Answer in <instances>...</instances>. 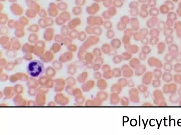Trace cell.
Returning a JSON list of instances; mask_svg holds the SVG:
<instances>
[{
    "label": "cell",
    "instance_id": "50",
    "mask_svg": "<svg viewBox=\"0 0 181 135\" xmlns=\"http://www.w3.org/2000/svg\"><path fill=\"white\" fill-rule=\"evenodd\" d=\"M85 106L87 107H92V101L91 99H88L86 101Z\"/></svg>",
    "mask_w": 181,
    "mask_h": 135
},
{
    "label": "cell",
    "instance_id": "24",
    "mask_svg": "<svg viewBox=\"0 0 181 135\" xmlns=\"http://www.w3.org/2000/svg\"><path fill=\"white\" fill-rule=\"evenodd\" d=\"M130 101L129 98L126 97H122L120 98V103L123 106H128L129 105Z\"/></svg>",
    "mask_w": 181,
    "mask_h": 135
},
{
    "label": "cell",
    "instance_id": "48",
    "mask_svg": "<svg viewBox=\"0 0 181 135\" xmlns=\"http://www.w3.org/2000/svg\"><path fill=\"white\" fill-rule=\"evenodd\" d=\"M102 69L103 72H106V71L111 70L110 67L109 65H108V64H104L103 65Z\"/></svg>",
    "mask_w": 181,
    "mask_h": 135
},
{
    "label": "cell",
    "instance_id": "2",
    "mask_svg": "<svg viewBox=\"0 0 181 135\" xmlns=\"http://www.w3.org/2000/svg\"><path fill=\"white\" fill-rule=\"evenodd\" d=\"M154 104L159 107H166L167 104L164 96V93L160 89H156L153 92Z\"/></svg>",
    "mask_w": 181,
    "mask_h": 135
},
{
    "label": "cell",
    "instance_id": "28",
    "mask_svg": "<svg viewBox=\"0 0 181 135\" xmlns=\"http://www.w3.org/2000/svg\"><path fill=\"white\" fill-rule=\"evenodd\" d=\"M167 19H170L175 21L177 19V16L176 13L173 11H170L167 14Z\"/></svg>",
    "mask_w": 181,
    "mask_h": 135
},
{
    "label": "cell",
    "instance_id": "46",
    "mask_svg": "<svg viewBox=\"0 0 181 135\" xmlns=\"http://www.w3.org/2000/svg\"><path fill=\"white\" fill-rule=\"evenodd\" d=\"M95 64H98L102 65L103 63V59L101 57H98L95 59Z\"/></svg>",
    "mask_w": 181,
    "mask_h": 135
},
{
    "label": "cell",
    "instance_id": "39",
    "mask_svg": "<svg viewBox=\"0 0 181 135\" xmlns=\"http://www.w3.org/2000/svg\"><path fill=\"white\" fill-rule=\"evenodd\" d=\"M159 42V38L157 37H152L150 41V44L152 45H155L158 43Z\"/></svg>",
    "mask_w": 181,
    "mask_h": 135
},
{
    "label": "cell",
    "instance_id": "16",
    "mask_svg": "<svg viewBox=\"0 0 181 135\" xmlns=\"http://www.w3.org/2000/svg\"><path fill=\"white\" fill-rule=\"evenodd\" d=\"M174 29L176 31L177 36L181 38V21H179L175 23Z\"/></svg>",
    "mask_w": 181,
    "mask_h": 135
},
{
    "label": "cell",
    "instance_id": "6",
    "mask_svg": "<svg viewBox=\"0 0 181 135\" xmlns=\"http://www.w3.org/2000/svg\"><path fill=\"white\" fill-rule=\"evenodd\" d=\"M148 63L150 67H154L160 69L163 67V64L162 61L156 57H150L148 59Z\"/></svg>",
    "mask_w": 181,
    "mask_h": 135
},
{
    "label": "cell",
    "instance_id": "29",
    "mask_svg": "<svg viewBox=\"0 0 181 135\" xmlns=\"http://www.w3.org/2000/svg\"><path fill=\"white\" fill-rule=\"evenodd\" d=\"M150 15L152 17H157L159 15V10L157 8H151L149 10Z\"/></svg>",
    "mask_w": 181,
    "mask_h": 135
},
{
    "label": "cell",
    "instance_id": "54",
    "mask_svg": "<svg viewBox=\"0 0 181 135\" xmlns=\"http://www.w3.org/2000/svg\"><path fill=\"white\" fill-rule=\"evenodd\" d=\"M177 14L180 17H181V10H180L179 9H178L177 10Z\"/></svg>",
    "mask_w": 181,
    "mask_h": 135
},
{
    "label": "cell",
    "instance_id": "59",
    "mask_svg": "<svg viewBox=\"0 0 181 135\" xmlns=\"http://www.w3.org/2000/svg\"></svg>",
    "mask_w": 181,
    "mask_h": 135
},
{
    "label": "cell",
    "instance_id": "1",
    "mask_svg": "<svg viewBox=\"0 0 181 135\" xmlns=\"http://www.w3.org/2000/svg\"><path fill=\"white\" fill-rule=\"evenodd\" d=\"M28 74L33 77H37L43 73L44 65L42 62L38 60L30 62L27 68Z\"/></svg>",
    "mask_w": 181,
    "mask_h": 135
},
{
    "label": "cell",
    "instance_id": "20",
    "mask_svg": "<svg viewBox=\"0 0 181 135\" xmlns=\"http://www.w3.org/2000/svg\"><path fill=\"white\" fill-rule=\"evenodd\" d=\"M153 73L154 79H160L162 78L163 73L160 68H156L154 69Z\"/></svg>",
    "mask_w": 181,
    "mask_h": 135
},
{
    "label": "cell",
    "instance_id": "47",
    "mask_svg": "<svg viewBox=\"0 0 181 135\" xmlns=\"http://www.w3.org/2000/svg\"><path fill=\"white\" fill-rule=\"evenodd\" d=\"M122 58L125 60H129L131 58V55L129 53H125L122 56Z\"/></svg>",
    "mask_w": 181,
    "mask_h": 135
},
{
    "label": "cell",
    "instance_id": "56",
    "mask_svg": "<svg viewBox=\"0 0 181 135\" xmlns=\"http://www.w3.org/2000/svg\"><path fill=\"white\" fill-rule=\"evenodd\" d=\"M148 1H149V0H139V1L140 2H141L142 3L146 2H147Z\"/></svg>",
    "mask_w": 181,
    "mask_h": 135
},
{
    "label": "cell",
    "instance_id": "33",
    "mask_svg": "<svg viewBox=\"0 0 181 135\" xmlns=\"http://www.w3.org/2000/svg\"><path fill=\"white\" fill-rule=\"evenodd\" d=\"M128 80L125 78H121L118 80L117 83L119 84L122 87H126L127 85Z\"/></svg>",
    "mask_w": 181,
    "mask_h": 135
},
{
    "label": "cell",
    "instance_id": "45",
    "mask_svg": "<svg viewBox=\"0 0 181 135\" xmlns=\"http://www.w3.org/2000/svg\"><path fill=\"white\" fill-rule=\"evenodd\" d=\"M127 86L129 88H132L135 87V83L134 81L132 79L128 80L127 85Z\"/></svg>",
    "mask_w": 181,
    "mask_h": 135
},
{
    "label": "cell",
    "instance_id": "34",
    "mask_svg": "<svg viewBox=\"0 0 181 135\" xmlns=\"http://www.w3.org/2000/svg\"><path fill=\"white\" fill-rule=\"evenodd\" d=\"M164 59L166 62L172 63L174 60V56L169 53H166L164 57Z\"/></svg>",
    "mask_w": 181,
    "mask_h": 135
},
{
    "label": "cell",
    "instance_id": "58",
    "mask_svg": "<svg viewBox=\"0 0 181 135\" xmlns=\"http://www.w3.org/2000/svg\"><path fill=\"white\" fill-rule=\"evenodd\" d=\"M121 1H122V0H121Z\"/></svg>",
    "mask_w": 181,
    "mask_h": 135
},
{
    "label": "cell",
    "instance_id": "26",
    "mask_svg": "<svg viewBox=\"0 0 181 135\" xmlns=\"http://www.w3.org/2000/svg\"><path fill=\"white\" fill-rule=\"evenodd\" d=\"M164 35L165 36H171L174 32V30L172 27H166L163 31Z\"/></svg>",
    "mask_w": 181,
    "mask_h": 135
},
{
    "label": "cell",
    "instance_id": "42",
    "mask_svg": "<svg viewBox=\"0 0 181 135\" xmlns=\"http://www.w3.org/2000/svg\"><path fill=\"white\" fill-rule=\"evenodd\" d=\"M174 60L178 63L181 62V52H178L174 55Z\"/></svg>",
    "mask_w": 181,
    "mask_h": 135
},
{
    "label": "cell",
    "instance_id": "18",
    "mask_svg": "<svg viewBox=\"0 0 181 135\" xmlns=\"http://www.w3.org/2000/svg\"><path fill=\"white\" fill-rule=\"evenodd\" d=\"M166 44L164 42H160L157 45V53L158 54L161 55L165 52L166 49Z\"/></svg>",
    "mask_w": 181,
    "mask_h": 135
},
{
    "label": "cell",
    "instance_id": "49",
    "mask_svg": "<svg viewBox=\"0 0 181 135\" xmlns=\"http://www.w3.org/2000/svg\"><path fill=\"white\" fill-rule=\"evenodd\" d=\"M101 64H94L93 67V69L95 71H98L101 68Z\"/></svg>",
    "mask_w": 181,
    "mask_h": 135
},
{
    "label": "cell",
    "instance_id": "37",
    "mask_svg": "<svg viewBox=\"0 0 181 135\" xmlns=\"http://www.w3.org/2000/svg\"><path fill=\"white\" fill-rule=\"evenodd\" d=\"M173 70L177 73H181V64L177 63L174 64L173 66Z\"/></svg>",
    "mask_w": 181,
    "mask_h": 135
},
{
    "label": "cell",
    "instance_id": "43",
    "mask_svg": "<svg viewBox=\"0 0 181 135\" xmlns=\"http://www.w3.org/2000/svg\"><path fill=\"white\" fill-rule=\"evenodd\" d=\"M148 3V5L150 7L154 8L156 4V0H149Z\"/></svg>",
    "mask_w": 181,
    "mask_h": 135
},
{
    "label": "cell",
    "instance_id": "32",
    "mask_svg": "<svg viewBox=\"0 0 181 135\" xmlns=\"http://www.w3.org/2000/svg\"><path fill=\"white\" fill-rule=\"evenodd\" d=\"M157 25V29L160 31H163L166 27V22L164 21H159Z\"/></svg>",
    "mask_w": 181,
    "mask_h": 135
},
{
    "label": "cell",
    "instance_id": "36",
    "mask_svg": "<svg viewBox=\"0 0 181 135\" xmlns=\"http://www.w3.org/2000/svg\"><path fill=\"white\" fill-rule=\"evenodd\" d=\"M173 80L175 83L181 85V74L179 73L175 74L173 76Z\"/></svg>",
    "mask_w": 181,
    "mask_h": 135
},
{
    "label": "cell",
    "instance_id": "22",
    "mask_svg": "<svg viewBox=\"0 0 181 135\" xmlns=\"http://www.w3.org/2000/svg\"><path fill=\"white\" fill-rule=\"evenodd\" d=\"M103 77L106 80H110L114 77L113 72L112 70H109L103 72Z\"/></svg>",
    "mask_w": 181,
    "mask_h": 135
},
{
    "label": "cell",
    "instance_id": "3",
    "mask_svg": "<svg viewBox=\"0 0 181 135\" xmlns=\"http://www.w3.org/2000/svg\"><path fill=\"white\" fill-rule=\"evenodd\" d=\"M162 90L164 94H174L177 92V86L175 83H166L163 86Z\"/></svg>",
    "mask_w": 181,
    "mask_h": 135
},
{
    "label": "cell",
    "instance_id": "17",
    "mask_svg": "<svg viewBox=\"0 0 181 135\" xmlns=\"http://www.w3.org/2000/svg\"><path fill=\"white\" fill-rule=\"evenodd\" d=\"M181 98V97L177 93H176L171 94L170 96L169 97V101L173 104H176L179 103V100Z\"/></svg>",
    "mask_w": 181,
    "mask_h": 135
},
{
    "label": "cell",
    "instance_id": "27",
    "mask_svg": "<svg viewBox=\"0 0 181 135\" xmlns=\"http://www.w3.org/2000/svg\"><path fill=\"white\" fill-rule=\"evenodd\" d=\"M112 70L113 72L114 77L115 78H119L122 75L121 69L118 68H114Z\"/></svg>",
    "mask_w": 181,
    "mask_h": 135
},
{
    "label": "cell",
    "instance_id": "57",
    "mask_svg": "<svg viewBox=\"0 0 181 135\" xmlns=\"http://www.w3.org/2000/svg\"><path fill=\"white\" fill-rule=\"evenodd\" d=\"M179 106L181 107V98H180V99L179 100Z\"/></svg>",
    "mask_w": 181,
    "mask_h": 135
},
{
    "label": "cell",
    "instance_id": "41",
    "mask_svg": "<svg viewBox=\"0 0 181 135\" xmlns=\"http://www.w3.org/2000/svg\"><path fill=\"white\" fill-rule=\"evenodd\" d=\"M122 57L120 56H116L114 57L113 60L114 63L115 64H119L121 63L122 60Z\"/></svg>",
    "mask_w": 181,
    "mask_h": 135
},
{
    "label": "cell",
    "instance_id": "13",
    "mask_svg": "<svg viewBox=\"0 0 181 135\" xmlns=\"http://www.w3.org/2000/svg\"><path fill=\"white\" fill-rule=\"evenodd\" d=\"M168 50L169 53L174 56L179 52V47L177 44L172 43L168 47Z\"/></svg>",
    "mask_w": 181,
    "mask_h": 135
},
{
    "label": "cell",
    "instance_id": "9",
    "mask_svg": "<svg viewBox=\"0 0 181 135\" xmlns=\"http://www.w3.org/2000/svg\"><path fill=\"white\" fill-rule=\"evenodd\" d=\"M109 101L110 104L111 105H117L120 103V98L119 94L114 93H112L110 95Z\"/></svg>",
    "mask_w": 181,
    "mask_h": 135
},
{
    "label": "cell",
    "instance_id": "10",
    "mask_svg": "<svg viewBox=\"0 0 181 135\" xmlns=\"http://www.w3.org/2000/svg\"><path fill=\"white\" fill-rule=\"evenodd\" d=\"M96 86L98 89L100 91H104L107 88L108 84L106 80L104 78H101L97 80Z\"/></svg>",
    "mask_w": 181,
    "mask_h": 135
},
{
    "label": "cell",
    "instance_id": "44",
    "mask_svg": "<svg viewBox=\"0 0 181 135\" xmlns=\"http://www.w3.org/2000/svg\"><path fill=\"white\" fill-rule=\"evenodd\" d=\"M94 56L91 54H88L85 57L87 62H91L94 59Z\"/></svg>",
    "mask_w": 181,
    "mask_h": 135
},
{
    "label": "cell",
    "instance_id": "23",
    "mask_svg": "<svg viewBox=\"0 0 181 135\" xmlns=\"http://www.w3.org/2000/svg\"><path fill=\"white\" fill-rule=\"evenodd\" d=\"M92 107H98L101 106L103 104V101H102L100 99L96 97V98L92 99Z\"/></svg>",
    "mask_w": 181,
    "mask_h": 135
},
{
    "label": "cell",
    "instance_id": "14",
    "mask_svg": "<svg viewBox=\"0 0 181 135\" xmlns=\"http://www.w3.org/2000/svg\"><path fill=\"white\" fill-rule=\"evenodd\" d=\"M122 87L119 84L117 83H114L112 85L110 88V90L112 93H114L119 94L122 92Z\"/></svg>",
    "mask_w": 181,
    "mask_h": 135
},
{
    "label": "cell",
    "instance_id": "21",
    "mask_svg": "<svg viewBox=\"0 0 181 135\" xmlns=\"http://www.w3.org/2000/svg\"><path fill=\"white\" fill-rule=\"evenodd\" d=\"M163 68L164 70L167 72H171L173 70V66L170 62H166L163 64Z\"/></svg>",
    "mask_w": 181,
    "mask_h": 135
},
{
    "label": "cell",
    "instance_id": "31",
    "mask_svg": "<svg viewBox=\"0 0 181 135\" xmlns=\"http://www.w3.org/2000/svg\"><path fill=\"white\" fill-rule=\"evenodd\" d=\"M89 73L87 71H85L83 72L81 76H80L79 80L80 82L81 83H85L86 82L87 79L88 78Z\"/></svg>",
    "mask_w": 181,
    "mask_h": 135
},
{
    "label": "cell",
    "instance_id": "51",
    "mask_svg": "<svg viewBox=\"0 0 181 135\" xmlns=\"http://www.w3.org/2000/svg\"><path fill=\"white\" fill-rule=\"evenodd\" d=\"M142 106L143 107H153L154 105L150 102H146L144 103Z\"/></svg>",
    "mask_w": 181,
    "mask_h": 135
},
{
    "label": "cell",
    "instance_id": "53",
    "mask_svg": "<svg viewBox=\"0 0 181 135\" xmlns=\"http://www.w3.org/2000/svg\"><path fill=\"white\" fill-rule=\"evenodd\" d=\"M144 97L145 98H148L149 96V93L148 92H147L144 93Z\"/></svg>",
    "mask_w": 181,
    "mask_h": 135
},
{
    "label": "cell",
    "instance_id": "11",
    "mask_svg": "<svg viewBox=\"0 0 181 135\" xmlns=\"http://www.w3.org/2000/svg\"><path fill=\"white\" fill-rule=\"evenodd\" d=\"M162 78L165 82L170 83L173 80V76L171 72L165 71L163 73Z\"/></svg>",
    "mask_w": 181,
    "mask_h": 135
},
{
    "label": "cell",
    "instance_id": "38",
    "mask_svg": "<svg viewBox=\"0 0 181 135\" xmlns=\"http://www.w3.org/2000/svg\"><path fill=\"white\" fill-rule=\"evenodd\" d=\"M174 39V37L172 36H165V41L167 44H171L173 42Z\"/></svg>",
    "mask_w": 181,
    "mask_h": 135
},
{
    "label": "cell",
    "instance_id": "12",
    "mask_svg": "<svg viewBox=\"0 0 181 135\" xmlns=\"http://www.w3.org/2000/svg\"><path fill=\"white\" fill-rule=\"evenodd\" d=\"M147 68L145 65H140L135 69V74L137 76H141L146 72Z\"/></svg>",
    "mask_w": 181,
    "mask_h": 135
},
{
    "label": "cell",
    "instance_id": "7",
    "mask_svg": "<svg viewBox=\"0 0 181 135\" xmlns=\"http://www.w3.org/2000/svg\"><path fill=\"white\" fill-rule=\"evenodd\" d=\"M121 69L122 71V75L124 78H131L133 75V70L127 64L123 65Z\"/></svg>",
    "mask_w": 181,
    "mask_h": 135
},
{
    "label": "cell",
    "instance_id": "5",
    "mask_svg": "<svg viewBox=\"0 0 181 135\" xmlns=\"http://www.w3.org/2000/svg\"><path fill=\"white\" fill-rule=\"evenodd\" d=\"M154 78L153 73L151 71L145 72L143 75L142 78V84L145 85H149L151 83Z\"/></svg>",
    "mask_w": 181,
    "mask_h": 135
},
{
    "label": "cell",
    "instance_id": "25",
    "mask_svg": "<svg viewBox=\"0 0 181 135\" xmlns=\"http://www.w3.org/2000/svg\"><path fill=\"white\" fill-rule=\"evenodd\" d=\"M170 9L166 5H162L160 7L159 11L162 15L167 14L170 12Z\"/></svg>",
    "mask_w": 181,
    "mask_h": 135
},
{
    "label": "cell",
    "instance_id": "8",
    "mask_svg": "<svg viewBox=\"0 0 181 135\" xmlns=\"http://www.w3.org/2000/svg\"><path fill=\"white\" fill-rule=\"evenodd\" d=\"M96 83L94 80H89L86 82H85L83 84L82 88L84 92H88L94 88Z\"/></svg>",
    "mask_w": 181,
    "mask_h": 135
},
{
    "label": "cell",
    "instance_id": "30",
    "mask_svg": "<svg viewBox=\"0 0 181 135\" xmlns=\"http://www.w3.org/2000/svg\"><path fill=\"white\" fill-rule=\"evenodd\" d=\"M137 89L139 93L144 94L148 92V87L147 85L143 84L139 85L138 86Z\"/></svg>",
    "mask_w": 181,
    "mask_h": 135
},
{
    "label": "cell",
    "instance_id": "4",
    "mask_svg": "<svg viewBox=\"0 0 181 135\" xmlns=\"http://www.w3.org/2000/svg\"><path fill=\"white\" fill-rule=\"evenodd\" d=\"M139 92L137 88L133 87L131 88L129 91V98L130 101L132 103H139L140 100Z\"/></svg>",
    "mask_w": 181,
    "mask_h": 135
},
{
    "label": "cell",
    "instance_id": "15",
    "mask_svg": "<svg viewBox=\"0 0 181 135\" xmlns=\"http://www.w3.org/2000/svg\"><path fill=\"white\" fill-rule=\"evenodd\" d=\"M96 97L104 102L108 99L109 95L107 92L104 91H100L97 93Z\"/></svg>",
    "mask_w": 181,
    "mask_h": 135
},
{
    "label": "cell",
    "instance_id": "55",
    "mask_svg": "<svg viewBox=\"0 0 181 135\" xmlns=\"http://www.w3.org/2000/svg\"><path fill=\"white\" fill-rule=\"evenodd\" d=\"M177 94L181 97V87H180L178 89Z\"/></svg>",
    "mask_w": 181,
    "mask_h": 135
},
{
    "label": "cell",
    "instance_id": "52",
    "mask_svg": "<svg viewBox=\"0 0 181 135\" xmlns=\"http://www.w3.org/2000/svg\"><path fill=\"white\" fill-rule=\"evenodd\" d=\"M140 59L142 60H145L147 58V55L144 54V53H141V54H140L139 56Z\"/></svg>",
    "mask_w": 181,
    "mask_h": 135
},
{
    "label": "cell",
    "instance_id": "35",
    "mask_svg": "<svg viewBox=\"0 0 181 135\" xmlns=\"http://www.w3.org/2000/svg\"><path fill=\"white\" fill-rule=\"evenodd\" d=\"M152 86L155 88H157L160 87L161 85V82L160 79H154L151 82Z\"/></svg>",
    "mask_w": 181,
    "mask_h": 135
},
{
    "label": "cell",
    "instance_id": "19",
    "mask_svg": "<svg viewBox=\"0 0 181 135\" xmlns=\"http://www.w3.org/2000/svg\"><path fill=\"white\" fill-rule=\"evenodd\" d=\"M130 66L133 69H135L138 66L140 65V61L137 58H133L130 61Z\"/></svg>",
    "mask_w": 181,
    "mask_h": 135
},
{
    "label": "cell",
    "instance_id": "40",
    "mask_svg": "<svg viewBox=\"0 0 181 135\" xmlns=\"http://www.w3.org/2000/svg\"><path fill=\"white\" fill-rule=\"evenodd\" d=\"M93 77L95 79L97 80L102 78L103 77V75L102 74L100 71H96L94 73Z\"/></svg>",
    "mask_w": 181,
    "mask_h": 135
}]
</instances>
